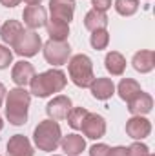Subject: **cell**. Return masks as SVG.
Instances as JSON below:
<instances>
[{
	"label": "cell",
	"mask_w": 155,
	"mask_h": 156,
	"mask_svg": "<svg viewBox=\"0 0 155 156\" xmlns=\"http://www.w3.org/2000/svg\"><path fill=\"white\" fill-rule=\"evenodd\" d=\"M24 33V26L18 20H7L2 27H0V38L4 44H9L13 47V44L18 40V37Z\"/></svg>",
	"instance_id": "18"
},
{
	"label": "cell",
	"mask_w": 155,
	"mask_h": 156,
	"mask_svg": "<svg viewBox=\"0 0 155 156\" xmlns=\"http://www.w3.org/2000/svg\"><path fill=\"white\" fill-rule=\"evenodd\" d=\"M128 156H150V149H148V145L135 142L128 147Z\"/></svg>",
	"instance_id": "26"
},
{
	"label": "cell",
	"mask_w": 155,
	"mask_h": 156,
	"mask_svg": "<svg viewBox=\"0 0 155 156\" xmlns=\"http://www.w3.org/2000/svg\"><path fill=\"white\" fill-rule=\"evenodd\" d=\"M141 91H142V89H141L139 82L133 80V78H122L120 83H119V87H117V93H119V96H120L124 102H130V100H131L133 96H137Z\"/></svg>",
	"instance_id": "22"
},
{
	"label": "cell",
	"mask_w": 155,
	"mask_h": 156,
	"mask_svg": "<svg viewBox=\"0 0 155 156\" xmlns=\"http://www.w3.org/2000/svg\"><path fill=\"white\" fill-rule=\"evenodd\" d=\"M152 107H153V98L144 91H141L137 96H133L128 102V111L133 116H144L152 111Z\"/></svg>",
	"instance_id": "12"
},
{
	"label": "cell",
	"mask_w": 155,
	"mask_h": 156,
	"mask_svg": "<svg viewBox=\"0 0 155 156\" xmlns=\"http://www.w3.org/2000/svg\"><path fill=\"white\" fill-rule=\"evenodd\" d=\"M22 18H24V24H26L31 31H35V29H39L42 26H46V20H47L46 9H44L40 4L39 5H28V7L24 9Z\"/></svg>",
	"instance_id": "14"
},
{
	"label": "cell",
	"mask_w": 155,
	"mask_h": 156,
	"mask_svg": "<svg viewBox=\"0 0 155 156\" xmlns=\"http://www.w3.org/2000/svg\"><path fill=\"white\" fill-rule=\"evenodd\" d=\"M71 107H73L71 105V98L64 96V94H59V96H55L53 100L47 102L46 113H47V116L51 118V120H62V118L68 116V113H70Z\"/></svg>",
	"instance_id": "9"
},
{
	"label": "cell",
	"mask_w": 155,
	"mask_h": 156,
	"mask_svg": "<svg viewBox=\"0 0 155 156\" xmlns=\"http://www.w3.org/2000/svg\"><path fill=\"white\" fill-rule=\"evenodd\" d=\"M110 156H128V147H122V145L113 147L110 149Z\"/></svg>",
	"instance_id": "30"
},
{
	"label": "cell",
	"mask_w": 155,
	"mask_h": 156,
	"mask_svg": "<svg viewBox=\"0 0 155 156\" xmlns=\"http://www.w3.org/2000/svg\"><path fill=\"white\" fill-rule=\"evenodd\" d=\"M110 149L106 144H95L89 149V156H110Z\"/></svg>",
	"instance_id": "28"
},
{
	"label": "cell",
	"mask_w": 155,
	"mask_h": 156,
	"mask_svg": "<svg viewBox=\"0 0 155 156\" xmlns=\"http://www.w3.org/2000/svg\"><path fill=\"white\" fill-rule=\"evenodd\" d=\"M49 11H51V18L70 24L75 13V0H49Z\"/></svg>",
	"instance_id": "10"
},
{
	"label": "cell",
	"mask_w": 155,
	"mask_h": 156,
	"mask_svg": "<svg viewBox=\"0 0 155 156\" xmlns=\"http://www.w3.org/2000/svg\"><path fill=\"white\" fill-rule=\"evenodd\" d=\"M60 138H62V131H60V125L57 123V120H42L39 125L35 127L33 131V142L35 145L39 147L40 151H46V153H51L59 147L60 144Z\"/></svg>",
	"instance_id": "3"
},
{
	"label": "cell",
	"mask_w": 155,
	"mask_h": 156,
	"mask_svg": "<svg viewBox=\"0 0 155 156\" xmlns=\"http://www.w3.org/2000/svg\"><path fill=\"white\" fill-rule=\"evenodd\" d=\"M53 156H59V154H53Z\"/></svg>",
	"instance_id": "36"
},
{
	"label": "cell",
	"mask_w": 155,
	"mask_h": 156,
	"mask_svg": "<svg viewBox=\"0 0 155 156\" xmlns=\"http://www.w3.org/2000/svg\"><path fill=\"white\" fill-rule=\"evenodd\" d=\"M44 58L51 66H64L71 56V47L66 40H47L44 44Z\"/></svg>",
	"instance_id": "5"
},
{
	"label": "cell",
	"mask_w": 155,
	"mask_h": 156,
	"mask_svg": "<svg viewBox=\"0 0 155 156\" xmlns=\"http://www.w3.org/2000/svg\"><path fill=\"white\" fill-rule=\"evenodd\" d=\"M68 73H70V78L71 82L84 89V87H89L91 82L95 80V75H93V62L88 55H75L71 56V60L68 62Z\"/></svg>",
	"instance_id": "4"
},
{
	"label": "cell",
	"mask_w": 155,
	"mask_h": 156,
	"mask_svg": "<svg viewBox=\"0 0 155 156\" xmlns=\"http://www.w3.org/2000/svg\"><path fill=\"white\" fill-rule=\"evenodd\" d=\"M62 151L68 156H78L84 149H86V140L80 136V134H68V136H62L60 138V144Z\"/></svg>",
	"instance_id": "16"
},
{
	"label": "cell",
	"mask_w": 155,
	"mask_h": 156,
	"mask_svg": "<svg viewBox=\"0 0 155 156\" xmlns=\"http://www.w3.org/2000/svg\"><path fill=\"white\" fill-rule=\"evenodd\" d=\"M104 64H106L108 73H112L113 76H120L126 69V58L119 51H110L104 58Z\"/></svg>",
	"instance_id": "20"
},
{
	"label": "cell",
	"mask_w": 155,
	"mask_h": 156,
	"mask_svg": "<svg viewBox=\"0 0 155 156\" xmlns=\"http://www.w3.org/2000/svg\"><path fill=\"white\" fill-rule=\"evenodd\" d=\"M33 76H35V67H33V64H29V62H26V60H20V62H17V64L13 66L11 78H13V82H15L18 87L29 85V82H31Z\"/></svg>",
	"instance_id": "13"
},
{
	"label": "cell",
	"mask_w": 155,
	"mask_h": 156,
	"mask_svg": "<svg viewBox=\"0 0 155 156\" xmlns=\"http://www.w3.org/2000/svg\"><path fill=\"white\" fill-rule=\"evenodd\" d=\"M84 27L89 29L91 33L97 31V29H106L108 27V16L106 13H100V11H88L86 16H84Z\"/></svg>",
	"instance_id": "21"
},
{
	"label": "cell",
	"mask_w": 155,
	"mask_h": 156,
	"mask_svg": "<svg viewBox=\"0 0 155 156\" xmlns=\"http://www.w3.org/2000/svg\"><path fill=\"white\" fill-rule=\"evenodd\" d=\"M139 9V0H115V11L122 16H131Z\"/></svg>",
	"instance_id": "24"
},
{
	"label": "cell",
	"mask_w": 155,
	"mask_h": 156,
	"mask_svg": "<svg viewBox=\"0 0 155 156\" xmlns=\"http://www.w3.org/2000/svg\"><path fill=\"white\" fill-rule=\"evenodd\" d=\"M31 104V93L24 87L11 89L6 93V116L13 125H24L28 122V109Z\"/></svg>",
	"instance_id": "1"
},
{
	"label": "cell",
	"mask_w": 155,
	"mask_h": 156,
	"mask_svg": "<svg viewBox=\"0 0 155 156\" xmlns=\"http://www.w3.org/2000/svg\"><path fill=\"white\" fill-rule=\"evenodd\" d=\"M24 2H26L28 5H39V4L42 2V0H24Z\"/></svg>",
	"instance_id": "33"
},
{
	"label": "cell",
	"mask_w": 155,
	"mask_h": 156,
	"mask_svg": "<svg viewBox=\"0 0 155 156\" xmlns=\"http://www.w3.org/2000/svg\"><path fill=\"white\" fill-rule=\"evenodd\" d=\"M152 133V123L144 116H131L126 122V134L133 140H144Z\"/></svg>",
	"instance_id": "8"
},
{
	"label": "cell",
	"mask_w": 155,
	"mask_h": 156,
	"mask_svg": "<svg viewBox=\"0 0 155 156\" xmlns=\"http://www.w3.org/2000/svg\"><path fill=\"white\" fill-rule=\"evenodd\" d=\"M80 131L84 133L86 138H89V140H99V138H102V136L106 134V120L100 116V115L88 113L86 118L82 120Z\"/></svg>",
	"instance_id": "7"
},
{
	"label": "cell",
	"mask_w": 155,
	"mask_h": 156,
	"mask_svg": "<svg viewBox=\"0 0 155 156\" xmlns=\"http://www.w3.org/2000/svg\"><path fill=\"white\" fill-rule=\"evenodd\" d=\"M89 44H91V47L97 49V51L106 49L108 44H110V33H108L106 29H97V31H93V33H91V38H89Z\"/></svg>",
	"instance_id": "23"
},
{
	"label": "cell",
	"mask_w": 155,
	"mask_h": 156,
	"mask_svg": "<svg viewBox=\"0 0 155 156\" xmlns=\"http://www.w3.org/2000/svg\"><path fill=\"white\" fill-rule=\"evenodd\" d=\"M131 64H133V69L135 71H139L142 75L144 73H150V71H153V67H155V53L150 51V49L139 51V53L133 55Z\"/></svg>",
	"instance_id": "17"
},
{
	"label": "cell",
	"mask_w": 155,
	"mask_h": 156,
	"mask_svg": "<svg viewBox=\"0 0 155 156\" xmlns=\"http://www.w3.org/2000/svg\"><path fill=\"white\" fill-rule=\"evenodd\" d=\"M13 62V53L9 51V47L0 44V69L9 67V64Z\"/></svg>",
	"instance_id": "27"
},
{
	"label": "cell",
	"mask_w": 155,
	"mask_h": 156,
	"mask_svg": "<svg viewBox=\"0 0 155 156\" xmlns=\"http://www.w3.org/2000/svg\"><path fill=\"white\" fill-rule=\"evenodd\" d=\"M66 83H68V78H66L64 71L49 69L40 75H35L29 82V87H31V94H35L39 98H46L53 93H60L66 87Z\"/></svg>",
	"instance_id": "2"
},
{
	"label": "cell",
	"mask_w": 155,
	"mask_h": 156,
	"mask_svg": "<svg viewBox=\"0 0 155 156\" xmlns=\"http://www.w3.org/2000/svg\"><path fill=\"white\" fill-rule=\"evenodd\" d=\"M42 47V40L40 35L37 31H24L18 40L13 44V49L18 56H24V58H31L39 53V49Z\"/></svg>",
	"instance_id": "6"
},
{
	"label": "cell",
	"mask_w": 155,
	"mask_h": 156,
	"mask_svg": "<svg viewBox=\"0 0 155 156\" xmlns=\"http://www.w3.org/2000/svg\"><path fill=\"white\" fill-rule=\"evenodd\" d=\"M89 91L93 94V98L97 100H108L113 96L115 93V83L112 82V78H95L89 85Z\"/></svg>",
	"instance_id": "15"
},
{
	"label": "cell",
	"mask_w": 155,
	"mask_h": 156,
	"mask_svg": "<svg viewBox=\"0 0 155 156\" xmlns=\"http://www.w3.org/2000/svg\"><path fill=\"white\" fill-rule=\"evenodd\" d=\"M91 5H93L95 11L106 13V11L112 7V0H91Z\"/></svg>",
	"instance_id": "29"
},
{
	"label": "cell",
	"mask_w": 155,
	"mask_h": 156,
	"mask_svg": "<svg viewBox=\"0 0 155 156\" xmlns=\"http://www.w3.org/2000/svg\"><path fill=\"white\" fill-rule=\"evenodd\" d=\"M86 115H88V109H86V107H71L70 113H68V116H66L70 127H71V129H80L82 120L86 118Z\"/></svg>",
	"instance_id": "25"
},
{
	"label": "cell",
	"mask_w": 155,
	"mask_h": 156,
	"mask_svg": "<svg viewBox=\"0 0 155 156\" xmlns=\"http://www.w3.org/2000/svg\"><path fill=\"white\" fill-rule=\"evenodd\" d=\"M150 156H153V154H152V153H150Z\"/></svg>",
	"instance_id": "35"
},
{
	"label": "cell",
	"mask_w": 155,
	"mask_h": 156,
	"mask_svg": "<svg viewBox=\"0 0 155 156\" xmlns=\"http://www.w3.org/2000/svg\"><path fill=\"white\" fill-rule=\"evenodd\" d=\"M0 4H2L4 7H15V5L20 4V0H0Z\"/></svg>",
	"instance_id": "31"
},
{
	"label": "cell",
	"mask_w": 155,
	"mask_h": 156,
	"mask_svg": "<svg viewBox=\"0 0 155 156\" xmlns=\"http://www.w3.org/2000/svg\"><path fill=\"white\" fill-rule=\"evenodd\" d=\"M33 145L24 134H15L7 142L6 156H33Z\"/></svg>",
	"instance_id": "11"
},
{
	"label": "cell",
	"mask_w": 155,
	"mask_h": 156,
	"mask_svg": "<svg viewBox=\"0 0 155 156\" xmlns=\"http://www.w3.org/2000/svg\"><path fill=\"white\" fill-rule=\"evenodd\" d=\"M46 29H47L49 40H60L62 42V40H68V37H70V24L57 20V18L46 20Z\"/></svg>",
	"instance_id": "19"
},
{
	"label": "cell",
	"mask_w": 155,
	"mask_h": 156,
	"mask_svg": "<svg viewBox=\"0 0 155 156\" xmlns=\"http://www.w3.org/2000/svg\"><path fill=\"white\" fill-rule=\"evenodd\" d=\"M6 87H4V83L0 82V107H2V104H4V98H6Z\"/></svg>",
	"instance_id": "32"
},
{
	"label": "cell",
	"mask_w": 155,
	"mask_h": 156,
	"mask_svg": "<svg viewBox=\"0 0 155 156\" xmlns=\"http://www.w3.org/2000/svg\"><path fill=\"white\" fill-rule=\"evenodd\" d=\"M4 129V122H2V116H0V131Z\"/></svg>",
	"instance_id": "34"
}]
</instances>
